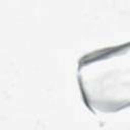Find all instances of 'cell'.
Wrapping results in <instances>:
<instances>
[{"label": "cell", "instance_id": "obj_1", "mask_svg": "<svg viewBox=\"0 0 130 130\" xmlns=\"http://www.w3.org/2000/svg\"><path fill=\"white\" fill-rule=\"evenodd\" d=\"M129 43L86 53L78 60L82 101L93 114L114 113L129 105Z\"/></svg>", "mask_w": 130, "mask_h": 130}]
</instances>
